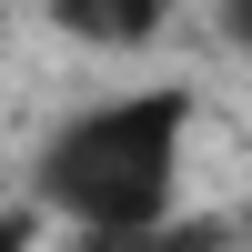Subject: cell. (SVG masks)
Returning a JSON list of instances; mask_svg holds the SVG:
<instances>
[{
    "label": "cell",
    "instance_id": "cell-3",
    "mask_svg": "<svg viewBox=\"0 0 252 252\" xmlns=\"http://www.w3.org/2000/svg\"><path fill=\"white\" fill-rule=\"evenodd\" d=\"M91 20H101V40H152L161 0H91Z\"/></svg>",
    "mask_w": 252,
    "mask_h": 252
},
{
    "label": "cell",
    "instance_id": "cell-5",
    "mask_svg": "<svg viewBox=\"0 0 252 252\" xmlns=\"http://www.w3.org/2000/svg\"><path fill=\"white\" fill-rule=\"evenodd\" d=\"M0 252H31V222H20V212L0 222Z\"/></svg>",
    "mask_w": 252,
    "mask_h": 252
},
{
    "label": "cell",
    "instance_id": "cell-1",
    "mask_svg": "<svg viewBox=\"0 0 252 252\" xmlns=\"http://www.w3.org/2000/svg\"><path fill=\"white\" fill-rule=\"evenodd\" d=\"M182 91H131L81 111L71 131L40 152V202L71 212L81 232L101 222H161L172 212V161H182Z\"/></svg>",
    "mask_w": 252,
    "mask_h": 252
},
{
    "label": "cell",
    "instance_id": "cell-4",
    "mask_svg": "<svg viewBox=\"0 0 252 252\" xmlns=\"http://www.w3.org/2000/svg\"><path fill=\"white\" fill-rule=\"evenodd\" d=\"M222 40H232V51H252V0H222Z\"/></svg>",
    "mask_w": 252,
    "mask_h": 252
},
{
    "label": "cell",
    "instance_id": "cell-2",
    "mask_svg": "<svg viewBox=\"0 0 252 252\" xmlns=\"http://www.w3.org/2000/svg\"><path fill=\"white\" fill-rule=\"evenodd\" d=\"M81 252H212L202 222H101V232H81Z\"/></svg>",
    "mask_w": 252,
    "mask_h": 252
}]
</instances>
